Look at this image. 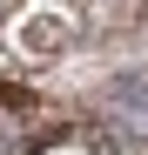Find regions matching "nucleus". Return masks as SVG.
<instances>
[{
	"label": "nucleus",
	"instance_id": "f257e3e1",
	"mask_svg": "<svg viewBox=\"0 0 148 155\" xmlns=\"http://www.w3.org/2000/svg\"><path fill=\"white\" fill-rule=\"evenodd\" d=\"M20 142H27L20 115H14V108H0V155H20Z\"/></svg>",
	"mask_w": 148,
	"mask_h": 155
},
{
	"label": "nucleus",
	"instance_id": "f03ea898",
	"mask_svg": "<svg viewBox=\"0 0 148 155\" xmlns=\"http://www.w3.org/2000/svg\"><path fill=\"white\" fill-rule=\"evenodd\" d=\"M47 155H94V148H88V142H74V135H67V142H54V148H47Z\"/></svg>",
	"mask_w": 148,
	"mask_h": 155
}]
</instances>
